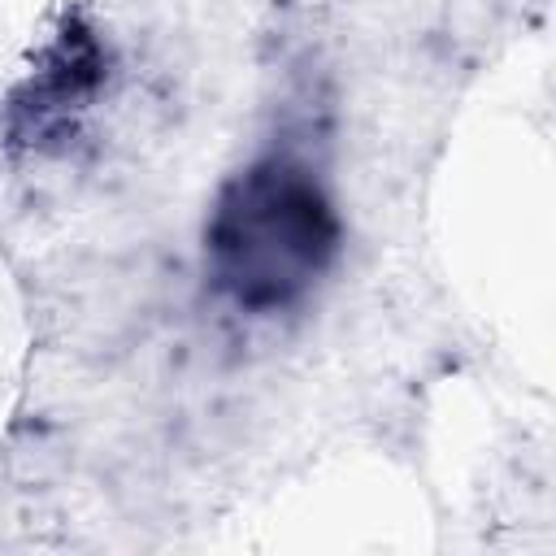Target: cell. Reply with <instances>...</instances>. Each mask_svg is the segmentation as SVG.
<instances>
[{
	"label": "cell",
	"instance_id": "obj_2",
	"mask_svg": "<svg viewBox=\"0 0 556 556\" xmlns=\"http://www.w3.org/2000/svg\"><path fill=\"white\" fill-rule=\"evenodd\" d=\"M104 52L91 30L65 26L61 39L48 48V65L30 78V100L17 109L35 113V130H48L52 122L65 117V109H78L96 87H100Z\"/></svg>",
	"mask_w": 556,
	"mask_h": 556
},
{
	"label": "cell",
	"instance_id": "obj_1",
	"mask_svg": "<svg viewBox=\"0 0 556 556\" xmlns=\"http://www.w3.org/2000/svg\"><path fill=\"white\" fill-rule=\"evenodd\" d=\"M343 248L326 182L295 156L269 152L235 169L204 222V278L239 313L269 317L304 304Z\"/></svg>",
	"mask_w": 556,
	"mask_h": 556
}]
</instances>
